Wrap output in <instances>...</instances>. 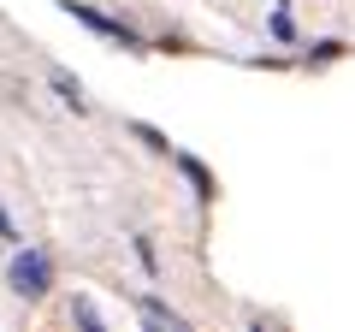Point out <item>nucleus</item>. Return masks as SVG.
Returning a JSON list of instances; mask_svg holds the SVG:
<instances>
[{
  "mask_svg": "<svg viewBox=\"0 0 355 332\" xmlns=\"http://www.w3.org/2000/svg\"><path fill=\"white\" fill-rule=\"evenodd\" d=\"M12 291L18 297H42L48 291V279H53V267H48V256H36V249H24V256H12Z\"/></svg>",
  "mask_w": 355,
  "mask_h": 332,
  "instance_id": "f257e3e1",
  "label": "nucleus"
},
{
  "mask_svg": "<svg viewBox=\"0 0 355 332\" xmlns=\"http://www.w3.org/2000/svg\"><path fill=\"white\" fill-rule=\"evenodd\" d=\"M65 13H71L77 24H89V30H95V36H107V42H125V48H137V36H130V30L119 24V18H101V13H89V6H77V0H71V6H65Z\"/></svg>",
  "mask_w": 355,
  "mask_h": 332,
  "instance_id": "f03ea898",
  "label": "nucleus"
},
{
  "mask_svg": "<svg viewBox=\"0 0 355 332\" xmlns=\"http://www.w3.org/2000/svg\"><path fill=\"white\" fill-rule=\"evenodd\" d=\"M142 320H148V326H160V332H184V320H178L166 303H154V297H142Z\"/></svg>",
  "mask_w": 355,
  "mask_h": 332,
  "instance_id": "7ed1b4c3",
  "label": "nucleus"
},
{
  "mask_svg": "<svg viewBox=\"0 0 355 332\" xmlns=\"http://www.w3.org/2000/svg\"><path fill=\"white\" fill-rule=\"evenodd\" d=\"M53 90L65 95V107H77V113H89V101H83V90H77V83H71V77H65V72H53Z\"/></svg>",
  "mask_w": 355,
  "mask_h": 332,
  "instance_id": "20e7f679",
  "label": "nucleus"
},
{
  "mask_svg": "<svg viewBox=\"0 0 355 332\" xmlns=\"http://www.w3.org/2000/svg\"><path fill=\"white\" fill-rule=\"evenodd\" d=\"M184 172H190V184H196V190H202V196L214 190V179H207V172H202V166H196V160H184Z\"/></svg>",
  "mask_w": 355,
  "mask_h": 332,
  "instance_id": "39448f33",
  "label": "nucleus"
}]
</instances>
